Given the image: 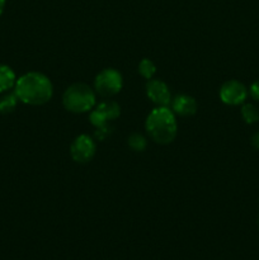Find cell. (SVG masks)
Here are the masks:
<instances>
[{
  "mask_svg": "<svg viewBox=\"0 0 259 260\" xmlns=\"http://www.w3.org/2000/svg\"><path fill=\"white\" fill-rule=\"evenodd\" d=\"M251 145H253V147H255L256 150H259V132L253 135V137H251Z\"/></svg>",
  "mask_w": 259,
  "mask_h": 260,
  "instance_id": "e0dca14e",
  "label": "cell"
},
{
  "mask_svg": "<svg viewBox=\"0 0 259 260\" xmlns=\"http://www.w3.org/2000/svg\"><path fill=\"white\" fill-rule=\"evenodd\" d=\"M96 94L84 83H75L69 86L62 95V104L71 113H85L95 107Z\"/></svg>",
  "mask_w": 259,
  "mask_h": 260,
  "instance_id": "3957f363",
  "label": "cell"
},
{
  "mask_svg": "<svg viewBox=\"0 0 259 260\" xmlns=\"http://www.w3.org/2000/svg\"><path fill=\"white\" fill-rule=\"evenodd\" d=\"M111 129L112 128L109 127V124H107V126H103V127H99V128H96L95 131V137L98 140H104L109 134H111Z\"/></svg>",
  "mask_w": 259,
  "mask_h": 260,
  "instance_id": "9a60e30c",
  "label": "cell"
},
{
  "mask_svg": "<svg viewBox=\"0 0 259 260\" xmlns=\"http://www.w3.org/2000/svg\"><path fill=\"white\" fill-rule=\"evenodd\" d=\"M139 73L142 78L150 80L155 75V73H156V66L149 58H142L139 63Z\"/></svg>",
  "mask_w": 259,
  "mask_h": 260,
  "instance_id": "4fadbf2b",
  "label": "cell"
},
{
  "mask_svg": "<svg viewBox=\"0 0 259 260\" xmlns=\"http://www.w3.org/2000/svg\"><path fill=\"white\" fill-rule=\"evenodd\" d=\"M123 86L122 75L114 69H104L94 80V91L103 98H111L121 91Z\"/></svg>",
  "mask_w": 259,
  "mask_h": 260,
  "instance_id": "277c9868",
  "label": "cell"
},
{
  "mask_svg": "<svg viewBox=\"0 0 259 260\" xmlns=\"http://www.w3.org/2000/svg\"><path fill=\"white\" fill-rule=\"evenodd\" d=\"M128 146L134 151H144L147 146V141L141 134H132L128 137Z\"/></svg>",
  "mask_w": 259,
  "mask_h": 260,
  "instance_id": "5bb4252c",
  "label": "cell"
},
{
  "mask_svg": "<svg viewBox=\"0 0 259 260\" xmlns=\"http://www.w3.org/2000/svg\"><path fill=\"white\" fill-rule=\"evenodd\" d=\"M14 93L22 103L28 106H43L52 98L53 86L45 74L29 71L17 79Z\"/></svg>",
  "mask_w": 259,
  "mask_h": 260,
  "instance_id": "6da1fadb",
  "label": "cell"
},
{
  "mask_svg": "<svg viewBox=\"0 0 259 260\" xmlns=\"http://www.w3.org/2000/svg\"><path fill=\"white\" fill-rule=\"evenodd\" d=\"M17 75L10 66L0 63V94H4L14 89Z\"/></svg>",
  "mask_w": 259,
  "mask_h": 260,
  "instance_id": "30bf717a",
  "label": "cell"
},
{
  "mask_svg": "<svg viewBox=\"0 0 259 260\" xmlns=\"http://www.w3.org/2000/svg\"><path fill=\"white\" fill-rule=\"evenodd\" d=\"M146 95L152 103L159 107H168L172 102V94L164 81L159 79H150L146 84Z\"/></svg>",
  "mask_w": 259,
  "mask_h": 260,
  "instance_id": "ba28073f",
  "label": "cell"
},
{
  "mask_svg": "<svg viewBox=\"0 0 259 260\" xmlns=\"http://www.w3.org/2000/svg\"><path fill=\"white\" fill-rule=\"evenodd\" d=\"M241 117H243L245 123H256V122L259 121V111L256 109L255 106H253V104H243V107H241Z\"/></svg>",
  "mask_w": 259,
  "mask_h": 260,
  "instance_id": "7c38bea8",
  "label": "cell"
},
{
  "mask_svg": "<svg viewBox=\"0 0 259 260\" xmlns=\"http://www.w3.org/2000/svg\"><path fill=\"white\" fill-rule=\"evenodd\" d=\"M96 145L89 135H80L73 141L70 146V156L79 164L89 162L94 157Z\"/></svg>",
  "mask_w": 259,
  "mask_h": 260,
  "instance_id": "8992f818",
  "label": "cell"
},
{
  "mask_svg": "<svg viewBox=\"0 0 259 260\" xmlns=\"http://www.w3.org/2000/svg\"><path fill=\"white\" fill-rule=\"evenodd\" d=\"M172 111L174 114L180 117H190L197 112L198 104L193 96L187 95V94H180L174 99H172Z\"/></svg>",
  "mask_w": 259,
  "mask_h": 260,
  "instance_id": "9c48e42d",
  "label": "cell"
},
{
  "mask_svg": "<svg viewBox=\"0 0 259 260\" xmlns=\"http://www.w3.org/2000/svg\"><path fill=\"white\" fill-rule=\"evenodd\" d=\"M248 90L238 80H229L220 88V99L226 106H240L245 102Z\"/></svg>",
  "mask_w": 259,
  "mask_h": 260,
  "instance_id": "52a82bcc",
  "label": "cell"
},
{
  "mask_svg": "<svg viewBox=\"0 0 259 260\" xmlns=\"http://www.w3.org/2000/svg\"><path fill=\"white\" fill-rule=\"evenodd\" d=\"M249 95L254 101H259V80H255L254 83H251L250 88H249Z\"/></svg>",
  "mask_w": 259,
  "mask_h": 260,
  "instance_id": "2e32d148",
  "label": "cell"
},
{
  "mask_svg": "<svg viewBox=\"0 0 259 260\" xmlns=\"http://www.w3.org/2000/svg\"><path fill=\"white\" fill-rule=\"evenodd\" d=\"M19 102L18 96L15 95V93H4L0 96V113L2 114H8L12 113L15 108H17V104Z\"/></svg>",
  "mask_w": 259,
  "mask_h": 260,
  "instance_id": "8fae6325",
  "label": "cell"
},
{
  "mask_svg": "<svg viewBox=\"0 0 259 260\" xmlns=\"http://www.w3.org/2000/svg\"><path fill=\"white\" fill-rule=\"evenodd\" d=\"M5 4H7V0H0V17H2V14L4 13Z\"/></svg>",
  "mask_w": 259,
  "mask_h": 260,
  "instance_id": "ac0fdd59",
  "label": "cell"
},
{
  "mask_svg": "<svg viewBox=\"0 0 259 260\" xmlns=\"http://www.w3.org/2000/svg\"><path fill=\"white\" fill-rule=\"evenodd\" d=\"M121 114V107L114 101H104L102 103L95 104L89 114V121L95 128L108 124V122L114 121Z\"/></svg>",
  "mask_w": 259,
  "mask_h": 260,
  "instance_id": "5b68a950",
  "label": "cell"
},
{
  "mask_svg": "<svg viewBox=\"0 0 259 260\" xmlns=\"http://www.w3.org/2000/svg\"><path fill=\"white\" fill-rule=\"evenodd\" d=\"M145 127L152 141L168 145L174 141L178 132L175 114L169 107H156L147 116Z\"/></svg>",
  "mask_w": 259,
  "mask_h": 260,
  "instance_id": "7a4b0ae2",
  "label": "cell"
}]
</instances>
